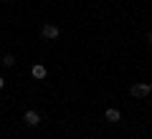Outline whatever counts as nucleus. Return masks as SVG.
<instances>
[{
	"instance_id": "423d86ee",
	"label": "nucleus",
	"mask_w": 152,
	"mask_h": 139,
	"mask_svg": "<svg viewBox=\"0 0 152 139\" xmlns=\"http://www.w3.org/2000/svg\"><path fill=\"white\" fill-rule=\"evenodd\" d=\"M3 63H5V66H13V63H15V58H13V53H5V56H3Z\"/></svg>"
},
{
	"instance_id": "f03ea898",
	"label": "nucleus",
	"mask_w": 152,
	"mask_h": 139,
	"mask_svg": "<svg viewBox=\"0 0 152 139\" xmlns=\"http://www.w3.org/2000/svg\"><path fill=\"white\" fill-rule=\"evenodd\" d=\"M41 36H43V38H48V41L58 38V25H53V23H46V25L41 28Z\"/></svg>"
},
{
	"instance_id": "0eeeda50",
	"label": "nucleus",
	"mask_w": 152,
	"mask_h": 139,
	"mask_svg": "<svg viewBox=\"0 0 152 139\" xmlns=\"http://www.w3.org/2000/svg\"><path fill=\"white\" fill-rule=\"evenodd\" d=\"M3 86H5V79H3V76H0V91H3Z\"/></svg>"
},
{
	"instance_id": "f257e3e1",
	"label": "nucleus",
	"mask_w": 152,
	"mask_h": 139,
	"mask_svg": "<svg viewBox=\"0 0 152 139\" xmlns=\"http://www.w3.org/2000/svg\"><path fill=\"white\" fill-rule=\"evenodd\" d=\"M150 91H152L150 84H132V86H129V94H132L134 99H145Z\"/></svg>"
},
{
	"instance_id": "20e7f679",
	"label": "nucleus",
	"mask_w": 152,
	"mask_h": 139,
	"mask_svg": "<svg viewBox=\"0 0 152 139\" xmlns=\"http://www.w3.org/2000/svg\"><path fill=\"white\" fill-rule=\"evenodd\" d=\"M104 119H107L109 124H117L122 119V114H119V109H107V111H104Z\"/></svg>"
},
{
	"instance_id": "1a4fd4ad",
	"label": "nucleus",
	"mask_w": 152,
	"mask_h": 139,
	"mask_svg": "<svg viewBox=\"0 0 152 139\" xmlns=\"http://www.w3.org/2000/svg\"><path fill=\"white\" fill-rule=\"evenodd\" d=\"M150 89H152V84H150Z\"/></svg>"
},
{
	"instance_id": "6e6552de",
	"label": "nucleus",
	"mask_w": 152,
	"mask_h": 139,
	"mask_svg": "<svg viewBox=\"0 0 152 139\" xmlns=\"http://www.w3.org/2000/svg\"><path fill=\"white\" fill-rule=\"evenodd\" d=\"M147 43H150V46H152V31H150V36H147Z\"/></svg>"
},
{
	"instance_id": "39448f33",
	"label": "nucleus",
	"mask_w": 152,
	"mask_h": 139,
	"mask_svg": "<svg viewBox=\"0 0 152 139\" xmlns=\"http://www.w3.org/2000/svg\"><path fill=\"white\" fill-rule=\"evenodd\" d=\"M31 74H33V79H38V81L46 79V66H43V63H36V66L31 68Z\"/></svg>"
},
{
	"instance_id": "7ed1b4c3",
	"label": "nucleus",
	"mask_w": 152,
	"mask_h": 139,
	"mask_svg": "<svg viewBox=\"0 0 152 139\" xmlns=\"http://www.w3.org/2000/svg\"><path fill=\"white\" fill-rule=\"evenodd\" d=\"M23 122H26L28 127H36V124H41V114L33 111V109H28V111L23 114Z\"/></svg>"
}]
</instances>
